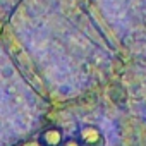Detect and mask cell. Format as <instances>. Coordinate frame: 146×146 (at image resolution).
<instances>
[{"label": "cell", "mask_w": 146, "mask_h": 146, "mask_svg": "<svg viewBox=\"0 0 146 146\" xmlns=\"http://www.w3.org/2000/svg\"><path fill=\"white\" fill-rule=\"evenodd\" d=\"M38 141L41 146H60L64 141V132L58 127H48L40 134Z\"/></svg>", "instance_id": "obj_2"}, {"label": "cell", "mask_w": 146, "mask_h": 146, "mask_svg": "<svg viewBox=\"0 0 146 146\" xmlns=\"http://www.w3.org/2000/svg\"><path fill=\"white\" fill-rule=\"evenodd\" d=\"M19 146H41V144H40V141H26V143H23Z\"/></svg>", "instance_id": "obj_4"}, {"label": "cell", "mask_w": 146, "mask_h": 146, "mask_svg": "<svg viewBox=\"0 0 146 146\" xmlns=\"http://www.w3.org/2000/svg\"><path fill=\"white\" fill-rule=\"evenodd\" d=\"M78 139H79L81 146H105V143H107L100 127H96L93 124L83 125L78 132Z\"/></svg>", "instance_id": "obj_1"}, {"label": "cell", "mask_w": 146, "mask_h": 146, "mask_svg": "<svg viewBox=\"0 0 146 146\" xmlns=\"http://www.w3.org/2000/svg\"><path fill=\"white\" fill-rule=\"evenodd\" d=\"M60 146H81V143H79L78 136L76 137H64V141H62Z\"/></svg>", "instance_id": "obj_3"}]
</instances>
